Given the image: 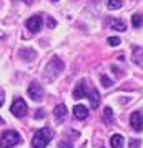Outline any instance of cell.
Masks as SVG:
<instances>
[{
  "label": "cell",
  "mask_w": 143,
  "mask_h": 148,
  "mask_svg": "<svg viewBox=\"0 0 143 148\" xmlns=\"http://www.w3.org/2000/svg\"><path fill=\"white\" fill-rule=\"evenodd\" d=\"M110 145H112V148H123V145H125V138H123L120 133H115L112 138H110Z\"/></svg>",
  "instance_id": "4fadbf2b"
},
{
  "label": "cell",
  "mask_w": 143,
  "mask_h": 148,
  "mask_svg": "<svg viewBox=\"0 0 143 148\" xmlns=\"http://www.w3.org/2000/svg\"><path fill=\"white\" fill-rule=\"evenodd\" d=\"M25 25H27V28L30 30V32H35V34H37V32L42 28V17L40 15H34V17H30Z\"/></svg>",
  "instance_id": "ba28073f"
},
{
  "label": "cell",
  "mask_w": 143,
  "mask_h": 148,
  "mask_svg": "<svg viewBox=\"0 0 143 148\" xmlns=\"http://www.w3.org/2000/svg\"><path fill=\"white\" fill-rule=\"evenodd\" d=\"M52 2H58V0H52Z\"/></svg>",
  "instance_id": "83f0119b"
},
{
  "label": "cell",
  "mask_w": 143,
  "mask_h": 148,
  "mask_svg": "<svg viewBox=\"0 0 143 148\" xmlns=\"http://www.w3.org/2000/svg\"><path fill=\"white\" fill-rule=\"evenodd\" d=\"M3 101H5V97H3V90H0V107L3 105Z\"/></svg>",
  "instance_id": "d4e9b609"
},
{
  "label": "cell",
  "mask_w": 143,
  "mask_h": 148,
  "mask_svg": "<svg viewBox=\"0 0 143 148\" xmlns=\"http://www.w3.org/2000/svg\"><path fill=\"white\" fill-rule=\"evenodd\" d=\"M22 2H25V3H32L34 0H22Z\"/></svg>",
  "instance_id": "484cf974"
},
{
  "label": "cell",
  "mask_w": 143,
  "mask_h": 148,
  "mask_svg": "<svg viewBox=\"0 0 143 148\" xmlns=\"http://www.w3.org/2000/svg\"><path fill=\"white\" fill-rule=\"evenodd\" d=\"M52 141V130L50 128H40L37 130L32 138V148H45Z\"/></svg>",
  "instance_id": "7a4b0ae2"
},
{
  "label": "cell",
  "mask_w": 143,
  "mask_h": 148,
  "mask_svg": "<svg viewBox=\"0 0 143 148\" xmlns=\"http://www.w3.org/2000/svg\"><path fill=\"white\" fill-rule=\"evenodd\" d=\"M130 127L135 132H143V112H133L130 115Z\"/></svg>",
  "instance_id": "8992f818"
},
{
  "label": "cell",
  "mask_w": 143,
  "mask_h": 148,
  "mask_svg": "<svg viewBox=\"0 0 143 148\" xmlns=\"http://www.w3.org/2000/svg\"><path fill=\"white\" fill-rule=\"evenodd\" d=\"M53 116H55V120L58 121V123H62V121L65 120V116H67V107H65L63 103L57 105L55 110H53Z\"/></svg>",
  "instance_id": "9c48e42d"
},
{
  "label": "cell",
  "mask_w": 143,
  "mask_h": 148,
  "mask_svg": "<svg viewBox=\"0 0 143 148\" xmlns=\"http://www.w3.org/2000/svg\"><path fill=\"white\" fill-rule=\"evenodd\" d=\"M103 120L107 121V123H112V121H113V110L110 107H107L103 110Z\"/></svg>",
  "instance_id": "e0dca14e"
},
{
  "label": "cell",
  "mask_w": 143,
  "mask_h": 148,
  "mask_svg": "<svg viewBox=\"0 0 143 148\" xmlns=\"http://www.w3.org/2000/svg\"><path fill=\"white\" fill-rule=\"evenodd\" d=\"M62 70H63V62H62L58 57H53V58L45 65V70H43V80L48 82V83L53 82L55 78L62 73Z\"/></svg>",
  "instance_id": "6da1fadb"
},
{
  "label": "cell",
  "mask_w": 143,
  "mask_h": 148,
  "mask_svg": "<svg viewBox=\"0 0 143 148\" xmlns=\"http://www.w3.org/2000/svg\"><path fill=\"white\" fill-rule=\"evenodd\" d=\"M47 25H48V28H53L55 25H57V22L52 18V17H48V20H47Z\"/></svg>",
  "instance_id": "603a6c76"
},
{
  "label": "cell",
  "mask_w": 143,
  "mask_h": 148,
  "mask_svg": "<svg viewBox=\"0 0 143 148\" xmlns=\"http://www.w3.org/2000/svg\"><path fill=\"white\" fill-rule=\"evenodd\" d=\"M2 123H3V118H0V125H2Z\"/></svg>",
  "instance_id": "4316f807"
},
{
  "label": "cell",
  "mask_w": 143,
  "mask_h": 148,
  "mask_svg": "<svg viewBox=\"0 0 143 148\" xmlns=\"http://www.w3.org/2000/svg\"><path fill=\"white\" fill-rule=\"evenodd\" d=\"M102 148H103V147H102Z\"/></svg>",
  "instance_id": "f1b7e54d"
},
{
  "label": "cell",
  "mask_w": 143,
  "mask_h": 148,
  "mask_svg": "<svg viewBox=\"0 0 143 148\" xmlns=\"http://www.w3.org/2000/svg\"><path fill=\"white\" fill-rule=\"evenodd\" d=\"M131 23H133V27H135V28H140V27H142V23H143L142 15H140V14H133V15H131Z\"/></svg>",
  "instance_id": "ac0fdd59"
},
{
  "label": "cell",
  "mask_w": 143,
  "mask_h": 148,
  "mask_svg": "<svg viewBox=\"0 0 143 148\" xmlns=\"http://www.w3.org/2000/svg\"><path fill=\"white\" fill-rule=\"evenodd\" d=\"M85 97H88V88H87L85 80H80L77 83L75 90H73V98L75 100H80V98H85Z\"/></svg>",
  "instance_id": "52a82bcc"
},
{
  "label": "cell",
  "mask_w": 143,
  "mask_h": 148,
  "mask_svg": "<svg viewBox=\"0 0 143 148\" xmlns=\"http://www.w3.org/2000/svg\"><path fill=\"white\" fill-rule=\"evenodd\" d=\"M87 98H90V105H92V108H98V105H100V93H98L96 88H92V90H90Z\"/></svg>",
  "instance_id": "7c38bea8"
},
{
  "label": "cell",
  "mask_w": 143,
  "mask_h": 148,
  "mask_svg": "<svg viewBox=\"0 0 143 148\" xmlns=\"http://www.w3.org/2000/svg\"><path fill=\"white\" fill-rule=\"evenodd\" d=\"M100 82H102V85L105 88H110V87H113V82L110 80L108 77H107V75H102V77H100Z\"/></svg>",
  "instance_id": "d6986e66"
},
{
  "label": "cell",
  "mask_w": 143,
  "mask_h": 148,
  "mask_svg": "<svg viewBox=\"0 0 143 148\" xmlns=\"http://www.w3.org/2000/svg\"><path fill=\"white\" fill-rule=\"evenodd\" d=\"M28 97L32 98L34 101H42L43 100V88L38 82H32L30 85H28Z\"/></svg>",
  "instance_id": "5b68a950"
},
{
  "label": "cell",
  "mask_w": 143,
  "mask_h": 148,
  "mask_svg": "<svg viewBox=\"0 0 143 148\" xmlns=\"http://www.w3.org/2000/svg\"><path fill=\"white\" fill-rule=\"evenodd\" d=\"M130 148H140V140L131 138V140H130Z\"/></svg>",
  "instance_id": "44dd1931"
},
{
  "label": "cell",
  "mask_w": 143,
  "mask_h": 148,
  "mask_svg": "<svg viewBox=\"0 0 143 148\" xmlns=\"http://www.w3.org/2000/svg\"><path fill=\"white\" fill-rule=\"evenodd\" d=\"M133 62L138 67H143V48L133 47Z\"/></svg>",
  "instance_id": "9a60e30c"
},
{
  "label": "cell",
  "mask_w": 143,
  "mask_h": 148,
  "mask_svg": "<svg viewBox=\"0 0 143 148\" xmlns=\"http://www.w3.org/2000/svg\"><path fill=\"white\" fill-rule=\"evenodd\" d=\"M123 5V0H107V8L108 10H118L122 8Z\"/></svg>",
  "instance_id": "2e32d148"
},
{
  "label": "cell",
  "mask_w": 143,
  "mask_h": 148,
  "mask_svg": "<svg viewBox=\"0 0 143 148\" xmlns=\"http://www.w3.org/2000/svg\"><path fill=\"white\" fill-rule=\"evenodd\" d=\"M58 148H73V147H72V143H70V141H60Z\"/></svg>",
  "instance_id": "7402d4cb"
},
{
  "label": "cell",
  "mask_w": 143,
  "mask_h": 148,
  "mask_svg": "<svg viewBox=\"0 0 143 148\" xmlns=\"http://www.w3.org/2000/svg\"><path fill=\"white\" fill-rule=\"evenodd\" d=\"M110 27L113 30H116V32H125L127 30V23L123 20H120V18H112L110 20Z\"/></svg>",
  "instance_id": "5bb4252c"
},
{
  "label": "cell",
  "mask_w": 143,
  "mask_h": 148,
  "mask_svg": "<svg viewBox=\"0 0 143 148\" xmlns=\"http://www.w3.org/2000/svg\"><path fill=\"white\" fill-rule=\"evenodd\" d=\"M18 55H20V58L22 60H25V62H32L37 57V52H35L34 48H22L20 52H18Z\"/></svg>",
  "instance_id": "8fae6325"
},
{
  "label": "cell",
  "mask_w": 143,
  "mask_h": 148,
  "mask_svg": "<svg viewBox=\"0 0 143 148\" xmlns=\"http://www.w3.org/2000/svg\"><path fill=\"white\" fill-rule=\"evenodd\" d=\"M43 116H45V112H43V110H38V112L35 113V118H43Z\"/></svg>",
  "instance_id": "cb8c5ba5"
},
{
  "label": "cell",
  "mask_w": 143,
  "mask_h": 148,
  "mask_svg": "<svg viewBox=\"0 0 143 148\" xmlns=\"http://www.w3.org/2000/svg\"><path fill=\"white\" fill-rule=\"evenodd\" d=\"M22 141V136L15 130H7L0 136V148H14Z\"/></svg>",
  "instance_id": "3957f363"
},
{
  "label": "cell",
  "mask_w": 143,
  "mask_h": 148,
  "mask_svg": "<svg viewBox=\"0 0 143 148\" xmlns=\"http://www.w3.org/2000/svg\"><path fill=\"white\" fill-rule=\"evenodd\" d=\"M122 42H120V38L118 37H108V45L110 47H118Z\"/></svg>",
  "instance_id": "ffe728a7"
},
{
  "label": "cell",
  "mask_w": 143,
  "mask_h": 148,
  "mask_svg": "<svg viewBox=\"0 0 143 148\" xmlns=\"http://www.w3.org/2000/svg\"><path fill=\"white\" fill-rule=\"evenodd\" d=\"M73 116L77 120H85L88 116V108L83 107V105H75L73 107Z\"/></svg>",
  "instance_id": "30bf717a"
},
{
  "label": "cell",
  "mask_w": 143,
  "mask_h": 148,
  "mask_svg": "<svg viewBox=\"0 0 143 148\" xmlns=\"http://www.w3.org/2000/svg\"><path fill=\"white\" fill-rule=\"evenodd\" d=\"M27 103L22 100V98H15L14 103H12V107H10V112H12V115L14 116H17V118H23L25 115H27Z\"/></svg>",
  "instance_id": "277c9868"
}]
</instances>
